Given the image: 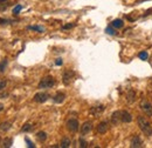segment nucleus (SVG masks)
Masks as SVG:
<instances>
[{"mask_svg": "<svg viewBox=\"0 0 152 148\" xmlns=\"http://www.w3.org/2000/svg\"><path fill=\"white\" fill-rule=\"evenodd\" d=\"M137 121H138V126H139L140 130H142L146 136H151L152 126H151V124H150V121H149L146 118H144V116H139Z\"/></svg>", "mask_w": 152, "mask_h": 148, "instance_id": "obj_1", "label": "nucleus"}, {"mask_svg": "<svg viewBox=\"0 0 152 148\" xmlns=\"http://www.w3.org/2000/svg\"><path fill=\"white\" fill-rule=\"evenodd\" d=\"M55 85V80L53 76H45L41 79V81L39 82V88L41 90H46V88H50Z\"/></svg>", "mask_w": 152, "mask_h": 148, "instance_id": "obj_2", "label": "nucleus"}, {"mask_svg": "<svg viewBox=\"0 0 152 148\" xmlns=\"http://www.w3.org/2000/svg\"><path fill=\"white\" fill-rule=\"evenodd\" d=\"M74 78H75V72L72 71V70H67V71H64V73L62 75V81L66 86H68L73 81Z\"/></svg>", "mask_w": 152, "mask_h": 148, "instance_id": "obj_3", "label": "nucleus"}, {"mask_svg": "<svg viewBox=\"0 0 152 148\" xmlns=\"http://www.w3.org/2000/svg\"><path fill=\"white\" fill-rule=\"evenodd\" d=\"M140 108H142V111L144 112L148 116H151L152 115V105L148 101V100H142V102H140Z\"/></svg>", "mask_w": 152, "mask_h": 148, "instance_id": "obj_4", "label": "nucleus"}, {"mask_svg": "<svg viewBox=\"0 0 152 148\" xmlns=\"http://www.w3.org/2000/svg\"><path fill=\"white\" fill-rule=\"evenodd\" d=\"M48 99H49V95H48L47 93H43V92L37 93V94L34 95V98H33V100H34L35 102H38V104H43V102H46Z\"/></svg>", "mask_w": 152, "mask_h": 148, "instance_id": "obj_5", "label": "nucleus"}, {"mask_svg": "<svg viewBox=\"0 0 152 148\" xmlns=\"http://www.w3.org/2000/svg\"><path fill=\"white\" fill-rule=\"evenodd\" d=\"M78 127H80L78 120H76V119H69V120L67 121V128L70 130V132L75 133V132L78 130Z\"/></svg>", "mask_w": 152, "mask_h": 148, "instance_id": "obj_6", "label": "nucleus"}, {"mask_svg": "<svg viewBox=\"0 0 152 148\" xmlns=\"http://www.w3.org/2000/svg\"><path fill=\"white\" fill-rule=\"evenodd\" d=\"M132 121V115L128 111H121V122L128 124Z\"/></svg>", "mask_w": 152, "mask_h": 148, "instance_id": "obj_7", "label": "nucleus"}, {"mask_svg": "<svg viewBox=\"0 0 152 148\" xmlns=\"http://www.w3.org/2000/svg\"><path fill=\"white\" fill-rule=\"evenodd\" d=\"M91 130H93V124H91L90 121H86V122L81 126V134H82V135H86V134L90 133Z\"/></svg>", "mask_w": 152, "mask_h": 148, "instance_id": "obj_8", "label": "nucleus"}, {"mask_svg": "<svg viewBox=\"0 0 152 148\" xmlns=\"http://www.w3.org/2000/svg\"><path fill=\"white\" fill-rule=\"evenodd\" d=\"M108 130H109V122L108 121H102L97 126V133H99V134H105Z\"/></svg>", "mask_w": 152, "mask_h": 148, "instance_id": "obj_9", "label": "nucleus"}, {"mask_svg": "<svg viewBox=\"0 0 152 148\" xmlns=\"http://www.w3.org/2000/svg\"><path fill=\"white\" fill-rule=\"evenodd\" d=\"M143 142H142V139L138 136V135H134L131 139V142H130V147L131 148H139L142 147Z\"/></svg>", "mask_w": 152, "mask_h": 148, "instance_id": "obj_10", "label": "nucleus"}, {"mask_svg": "<svg viewBox=\"0 0 152 148\" xmlns=\"http://www.w3.org/2000/svg\"><path fill=\"white\" fill-rule=\"evenodd\" d=\"M105 110V107L103 106V105H98V106H94V107H91L90 108V114H93V115H95V116H98L101 113H103Z\"/></svg>", "mask_w": 152, "mask_h": 148, "instance_id": "obj_11", "label": "nucleus"}, {"mask_svg": "<svg viewBox=\"0 0 152 148\" xmlns=\"http://www.w3.org/2000/svg\"><path fill=\"white\" fill-rule=\"evenodd\" d=\"M64 98H66V95H64L63 93L58 92V93H56V94L54 95L53 101H54L55 104H62V102L64 101Z\"/></svg>", "mask_w": 152, "mask_h": 148, "instance_id": "obj_12", "label": "nucleus"}, {"mask_svg": "<svg viewBox=\"0 0 152 148\" xmlns=\"http://www.w3.org/2000/svg\"><path fill=\"white\" fill-rule=\"evenodd\" d=\"M111 122L114 125H118V122H121V111H116L111 115Z\"/></svg>", "mask_w": 152, "mask_h": 148, "instance_id": "obj_13", "label": "nucleus"}, {"mask_svg": "<svg viewBox=\"0 0 152 148\" xmlns=\"http://www.w3.org/2000/svg\"><path fill=\"white\" fill-rule=\"evenodd\" d=\"M70 145H72L70 139H69V138H63V139H62V141H61V144H60V147L68 148V147H70Z\"/></svg>", "mask_w": 152, "mask_h": 148, "instance_id": "obj_14", "label": "nucleus"}, {"mask_svg": "<svg viewBox=\"0 0 152 148\" xmlns=\"http://www.w3.org/2000/svg\"><path fill=\"white\" fill-rule=\"evenodd\" d=\"M111 26L115 27V28H122V27L124 26V22H123V20H121V19H115L114 21L111 22Z\"/></svg>", "mask_w": 152, "mask_h": 148, "instance_id": "obj_15", "label": "nucleus"}, {"mask_svg": "<svg viewBox=\"0 0 152 148\" xmlns=\"http://www.w3.org/2000/svg\"><path fill=\"white\" fill-rule=\"evenodd\" d=\"M11 127H12V124H11L10 121H5V122H2V124L0 125V130H4V132L10 130H11Z\"/></svg>", "mask_w": 152, "mask_h": 148, "instance_id": "obj_16", "label": "nucleus"}, {"mask_svg": "<svg viewBox=\"0 0 152 148\" xmlns=\"http://www.w3.org/2000/svg\"><path fill=\"white\" fill-rule=\"evenodd\" d=\"M13 145V139L12 138H6V139H4L2 140V146L6 148L11 147Z\"/></svg>", "mask_w": 152, "mask_h": 148, "instance_id": "obj_17", "label": "nucleus"}, {"mask_svg": "<svg viewBox=\"0 0 152 148\" xmlns=\"http://www.w3.org/2000/svg\"><path fill=\"white\" fill-rule=\"evenodd\" d=\"M37 138H38L41 142H45V141L47 140V133L41 130V132H39L38 134H37Z\"/></svg>", "mask_w": 152, "mask_h": 148, "instance_id": "obj_18", "label": "nucleus"}, {"mask_svg": "<svg viewBox=\"0 0 152 148\" xmlns=\"http://www.w3.org/2000/svg\"><path fill=\"white\" fill-rule=\"evenodd\" d=\"M27 28H28V30H32V31H37V32H40V33H42V32L45 31V28H43L42 26H28Z\"/></svg>", "mask_w": 152, "mask_h": 148, "instance_id": "obj_19", "label": "nucleus"}, {"mask_svg": "<svg viewBox=\"0 0 152 148\" xmlns=\"http://www.w3.org/2000/svg\"><path fill=\"white\" fill-rule=\"evenodd\" d=\"M32 130H33V126H32L31 124H26V125L22 126L21 132H22V133H27V132H31Z\"/></svg>", "mask_w": 152, "mask_h": 148, "instance_id": "obj_20", "label": "nucleus"}, {"mask_svg": "<svg viewBox=\"0 0 152 148\" xmlns=\"http://www.w3.org/2000/svg\"><path fill=\"white\" fill-rule=\"evenodd\" d=\"M134 95H136V93L133 92V91H130V92L128 93V95H126V100L129 102H132L133 100H134Z\"/></svg>", "mask_w": 152, "mask_h": 148, "instance_id": "obj_21", "label": "nucleus"}, {"mask_svg": "<svg viewBox=\"0 0 152 148\" xmlns=\"http://www.w3.org/2000/svg\"><path fill=\"white\" fill-rule=\"evenodd\" d=\"M7 59H4L1 62H0V73H2L4 71H5V68H6V66H7Z\"/></svg>", "mask_w": 152, "mask_h": 148, "instance_id": "obj_22", "label": "nucleus"}, {"mask_svg": "<svg viewBox=\"0 0 152 148\" xmlns=\"http://www.w3.org/2000/svg\"><path fill=\"white\" fill-rule=\"evenodd\" d=\"M78 142H80V147L81 148H86L88 146V142H87L84 139H82V138H80V141H78Z\"/></svg>", "mask_w": 152, "mask_h": 148, "instance_id": "obj_23", "label": "nucleus"}, {"mask_svg": "<svg viewBox=\"0 0 152 148\" xmlns=\"http://www.w3.org/2000/svg\"><path fill=\"white\" fill-rule=\"evenodd\" d=\"M105 32L108 34H110V36H115L116 34V31H115V28H113V27H107L105 28Z\"/></svg>", "mask_w": 152, "mask_h": 148, "instance_id": "obj_24", "label": "nucleus"}, {"mask_svg": "<svg viewBox=\"0 0 152 148\" xmlns=\"http://www.w3.org/2000/svg\"><path fill=\"white\" fill-rule=\"evenodd\" d=\"M21 10H22V6H21V5H17V6L13 8V13H14V14H19V12Z\"/></svg>", "mask_w": 152, "mask_h": 148, "instance_id": "obj_25", "label": "nucleus"}, {"mask_svg": "<svg viewBox=\"0 0 152 148\" xmlns=\"http://www.w3.org/2000/svg\"><path fill=\"white\" fill-rule=\"evenodd\" d=\"M25 141H26L27 146H28L29 148H34V147H35V145H34V144H33V142H32V141H31L28 138H26V139H25Z\"/></svg>", "mask_w": 152, "mask_h": 148, "instance_id": "obj_26", "label": "nucleus"}, {"mask_svg": "<svg viewBox=\"0 0 152 148\" xmlns=\"http://www.w3.org/2000/svg\"><path fill=\"white\" fill-rule=\"evenodd\" d=\"M148 53H146V52H140V53H139V58H140V59H142V60H146V59H148Z\"/></svg>", "mask_w": 152, "mask_h": 148, "instance_id": "obj_27", "label": "nucleus"}, {"mask_svg": "<svg viewBox=\"0 0 152 148\" xmlns=\"http://www.w3.org/2000/svg\"><path fill=\"white\" fill-rule=\"evenodd\" d=\"M73 27H74V24H68V25L62 26V30H69V28H73Z\"/></svg>", "mask_w": 152, "mask_h": 148, "instance_id": "obj_28", "label": "nucleus"}, {"mask_svg": "<svg viewBox=\"0 0 152 148\" xmlns=\"http://www.w3.org/2000/svg\"><path fill=\"white\" fill-rule=\"evenodd\" d=\"M5 87H6V81H5V80H1V81H0V91L4 90Z\"/></svg>", "mask_w": 152, "mask_h": 148, "instance_id": "obj_29", "label": "nucleus"}, {"mask_svg": "<svg viewBox=\"0 0 152 148\" xmlns=\"http://www.w3.org/2000/svg\"><path fill=\"white\" fill-rule=\"evenodd\" d=\"M62 64H63V61H62V59H61V58H58V59L55 60V65H56V66H61Z\"/></svg>", "mask_w": 152, "mask_h": 148, "instance_id": "obj_30", "label": "nucleus"}, {"mask_svg": "<svg viewBox=\"0 0 152 148\" xmlns=\"http://www.w3.org/2000/svg\"><path fill=\"white\" fill-rule=\"evenodd\" d=\"M7 22V20L6 19H1L0 18V25H2V24H6Z\"/></svg>", "mask_w": 152, "mask_h": 148, "instance_id": "obj_31", "label": "nucleus"}, {"mask_svg": "<svg viewBox=\"0 0 152 148\" xmlns=\"http://www.w3.org/2000/svg\"><path fill=\"white\" fill-rule=\"evenodd\" d=\"M7 95H8L7 93H4V94H1V95H0V98H5V96H7Z\"/></svg>", "mask_w": 152, "mask_h": 148, "instance_id": "obj_32", "label": "nucleus"}, {"mask_svg": "<svg viewBox=\"0 0 152 148\" xmlns=\"http://www.w3.org/2000/svg\"><path fill=\"white\" fill-rule=\"evenodd\" d=\"M2 110H4V105H2V104H0V112L2 111Z\"/></svg>", "mask_w": 152, "mask_h": 148, "instance_id": "obj_33", "label": "nucleus"}, {"mask_svg": "<svg viewBox=\"0 0 152 148\" xmlns=\"http://www.w3.org/2000/svg\"><path fill=\"white\" fill-rule=\"evenodd\" d=\"M1 1H6V0H0V2H1Z\"/></svg>", "mask_w": 152, "mask_h": 148, "instance_id": "obj_34", "label": "nucleus"}]
</instances>
